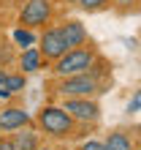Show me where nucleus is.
I'll use <instances>...</instances> for the list:
<instances>
[{
	"mask_svg": "<svg viewBox=\"0 0 141 150\" xmlns=\"http://www.w3.org/2000/svg\"><path fill=\"white\" fill-rule=\"evenodd\" d=\"M76 8H82L87 14H98V11H106V8H111V0H70Z\"/></svg>",
	"mask_w": 141,
	"mask_h": 150,
	"instance_id": "nucleus-14",
	"label": "nucleus"
},
{
	"mask_svg": "<svg viewBox=\"0 0 141 150\" xmlns=\"http://www.w3.org/2000/svg\"><path fill=\"white\" fill-rule=\"evenodd\" d=\"M11 38H14L16 47L27 49V47H35V41H38V33H35V30H27V28H19V25H16L14 33H11Z\"/></svg>",
	"mask_w": 141,
	"mask_h": 150,
	"instance_id": "nucleus-13",
	"label": "nucleus"
},
{
	"mask_svg": "<svg viewBox=\"0 0 141 150\" xmlns=\"http://www.w3.org/2000/svg\"><path fill=\"white\" fill-rule=\"evenodd\" d=\"M38 150H57V147H49V145H41Z\"/></svg>",
	"mask_w": 141,
	"mask_h": 150,
	"instance_id": "nucleus-22",
	"label": "nucleus"
},
{
	"mask_svg": "<svg viewBox=\"0 0 141 150\" xmlns=\"http://www.w3.org/2000/svg\"><path fill=\"white\" fill-rule=\"evenodd\" d=\"M0 150H16V145H14L11 134H3V137H0Z\"/></svg>",
	"mask_w": 141,
	"mask_h": 150,
	"instance_id": "nucleus-18",
	"label": "nucleus"
},
{
	"mask_svg": "<svg viewBox=\"0 0 141 150\" xmlns=\"http://www.w3.org/2000/svg\"><path fill=\"white\" fill-rule=\"evenodd\" d=\"M60 33L68 44V49H76V47H84L90 44V33H87V25H82L79 19H65L60 22Z\"/></svg>",
	"mask_w": 141,
	"mask_h": 150,
	"instance_id": "nucleus-8",
	"label": "nucleus"
},
{
	"mask_svg": "<svg viewBox=\"0 0 141 150\" xmlns=\"http://www.w3.org/2000/svg\"><path fill=\"white\" fill-rule=\"evenodd\" d=\"M6 74H8V71H3V68H0V85L6 82Z\"/></svg>",
	"mask_w": 141,
	"mask_h": 150,
	"instance_id": "nucleus-21",
	"label": "nucleus"
},
{
	"mask_svg": "<svg viewBox=\"0 0 141 150\" xmlns=\"http://www.w3.org/2000/svg\"><path fill=\"white\" fill-rule=\"evenodd\" d=\"M30 123H33V115L24 107H19V104L0 107V134H14V131L30 126Z\"/></svg>",
	"mask_w": 141,
	"mask_h": 150,
	"instance_id": "nucleus-7",
	"label": "nucleus"
},
{
	"mask_svg": "<svg viewBox=\"0 0 141 150\" xmlns=\"http://www.w3.org/2000/svg\"><path fill=\"white\" fill-rule=\"evenodd\" d=\"M138 6H141V0H138Z\"/></svg>",
	"mask_w": 141,
	"mask_h": 150,
	"instance_id": "nucleus-25",
	"label": "nucleus"
},
{
	"mask_svg": "<svg viewBox=\"0 0 141 150\" xmlns=\"http://www.w3.org/2000/svg\"><path fill=\"white\" fill-rule=\"evenodd\" d=\"M76 150H106V145H103V139H84Z\"/></svg>",
	"mask_w": 141,
	"mask_h": 150,
	"instance_id": "nucleus-17",
	"label": "nucleus"
},
{
	"mask_svg": "<svg viewBox=\"0 0 141 150\" xmlns=\"http://www.w3.org/2000/svg\"><path fill=\"white\" fill-rule=\"evenodd\" d=\"M136 3L138 0H111V8H117L119 14H130L136 8Z\"/></svg>",
	"mask_w": 141,
	"mask_h": 150,
	"instance_id": "nucleus-15",
	"label": "nucleus"
},
{
	"mask_svg": "<svg viewBox=\"0 0 141 150\" xmlns=\"http://www.w3.org/2000/svg\"><path fill=\"white\" fill-rule=\"evenodd\" d=\"M103 145H106V150H133L136 147L133 137H130L128 131H111V134L103 139Z\"/></svg>",
	"mask_w": 141,
	"mask_h": 150,
	"instance_id": "nucleus-11",
	"label": "nucleus"
},
{
	"mask_svg": "<svg viewBox=\"0 0 141 150\" xmlns=\"http://www.w3.org/2000/svg\"><path fill=\"white\" fill-rule=\"evenodd\" d=\"M11 139H14L16 150H38V147L43 145V134L38 131L35 123H30V126H24V128H19V131H14Z\"/></svg>",
	"mask_w": 141,
	"mask_h": 150,
	"instance_id": "nucleus-9",
	"label": "nucleus"
},
{
	"mask_svg": "<svg viewBox=\"0 0 141 150\" xmlns=\"http://www.w3.org/2000/svg\"><path fill=\"white\" fill-rule=\"evenodd\" d=\"M16 68L22 74H38L41 68H46V60H43L38 47H27V49H22L16 55Z\"/></svg>",
	"mask_w": 141,
	"mask_h": 150,
	"instance_id": "nucleus-10",
	"label": "nucleus"
},
{
	"mask_svg": "<svg viewBox=\"0 0 141 150\" xmlns=\"http://www.w3.org/2000/svg\"><path fill=\"white\" fill-rule=\"evenodd\" d=\"M14 3H24V0H14Z\"/></svg>",
	"mask_w": 141,
	"mask_h": 150,
	"instance_id": "nucleus-23",
	"label": "nucleus"
},
{
	"mask_svg": "<svg viewBox=\"0 0 141 150\" xmlns=\"http://www.w3.org/2000/svg\"><path fill=\"white\" fill-rule=\"evenodd\" d=\"M35 44H38V49H41V55H43L46 63H54L57 57H63L68 52V44L63 38V33H60V25H46V28H41Z\"/></svg>",
	"mask_w": 141,
	"mask_h": 150,
	"instance_id": "nucleus-6",
	"label": "nucleus"
},
{
	"mask_svg": "<svg viewBox=\"0 0 141 150\" xmlns=\"http://www.w3.org/2000/svg\"><path fill=\"white\" fill-rule=\"evenodd\" d=\"M63 107L79 126H95L101 120V104L98 98H60Z\"/></svg>",
	"mask_w": 141,
	"mask_h": 150,
	"instance_id": "nucleus-5",
	"label": "nucleus"
},
{
	"mask_svg": "<svg viewBox=\"0 0 141 150\" xmlns=\"http://www.w3.org/2000/svg\"><path fill=\"white\" fill-rule=\"evenodd\" d=\"M128 115H136V112H141V87H138V90L133 93V96H130V101H128Z\"/></svg>",
	"mask_w": 141,
	"mask_h": 150,
	"instance_id": "nucleus-16",
	"label": "nucleus"
},
{
	"mask_svg": "<svg viewBox=\"0 0 141 150\" xmlns=\"http://www.w3.org/2000/svg\"><path fill=\"white\" fill-rule=\"evenodd\" d=\"M11 98H14V96H11V93H8V90H6V87H3V85H0V104H8V101H11Z\"/></svg>",
	"mask_w": 141,
	"mask_h": 150,
	"instance_id": "nucleus-19",
	"label": "nucleus"
},
{
	"mask_svg": "<svg viewBox=\"0 0 141 150\" xmlns=\"http://www.w3.org/2000/svg\"><path fill=\"white\" fill-rule=\"evenodd\" d=\"M52 16H54L52 0H24L19 14H16V25L27 30H41L52 25Z\"/></svg>",
	"mask_w": 141,
	"mask_h": 150,
	"instance_id": "nucleus-4",
	"label": "nucleus"
},
{
	"mask_svg": "<svg viewBox=\"0 0 141 150\" xmlns=\"http://www.w3.org/2000/svg\"><path fill=\"white\" fill-rule=\"evenodd\" d=\"M3 87H6L11 96H19L24 87H27V74H22V71H8V74H6Z\"/></svg>",
	"mask_w": 141,
	"mask_h": 150,
	"instance_id": "nucleus-12",
	"label": "nucleus"
},
{
	"mask_svg": "<svg viewBox=\"0 0 141 150\" xmlns=\"http://www.w3.org/2000/svg\"><path fill=\"white\" fill-rule=\"evenodd\" d=\"M136 142H138V147H141V126L136 128Z\"/></svg>",
	"mask_w": 141,
	"mask_h": 150,
	"instance_id": "nucleus-20",
	"label": "nucleus"
},
{
	"mask_svg": "<svg viewBox=\"0 0 141 150\" xmlns=\"http://www.w3.org/2000/svg\"><path fill=\"white\" fill-rule=\"evenodd\" d=\"M133 150H141V147H133Z\"/></svg>",
	"mask_w": 141,
	"mask_h": 150,
	"instance_id": "nucleus-24",
	"label": "nucleus"
},
{
	"mask_svg": "<svg viewBox=\"0 0 141 150\" xmlns=\"http://www.w3.org/2000/svg\"><path fill=\"white\" fill-rule=\"evenodd\" d=\"M103 90H106V82L98 79L92 71L63 76V79L54 82V96L57 98H98Z\"/></svg>",
	"mask_w": 141,
	"mask_h": 150,
	"instance_id": "nucleus-2",
	"label": "nucleus"
},
{
	"mask_svg": "<svg viewBox=\"0 0 141 150\" xmlns=\"http://www.w3.org/2000/svg\"><path fill=\"white\" fill-rule=\"evenodd\" d=\"M33 123L38 126V131H41L43 137L60 139V142L73 139L79 134V123L70 117L60 104H43V107L38 109V115L33 117Z\"/></svg>",
	"mask_w": 141,
	"mask_h": 150,
	"instance_id": "nucleus-1",
	"label": "nucleus"
},
{
	"mask_svg": "<svg viewBox=\"0 0 141 150\" xmlns=\"http://www.w3.org/2000/svg\"><path fill=\"white\" fill-rule=\"evenodd\" d=\"M95 57H98V49L84 44V47H76V49H68L63 57H57L52 63V74L54 79H63V76H73V74H84L90 71Z\"/></svg>",
	"mask_w": 141,
	"mask_h": 150,
	"instance_id": "nucleus-3",
	"label": "nucleus"
}]
</instances>
